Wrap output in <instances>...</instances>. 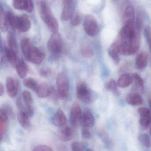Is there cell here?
I'll list each match as a JSON object with an SVG mask.
<instances>
[{
  "mask_svg": "<svg viewBox=\"0 0 151 151\" xmlns=\"http://www.w3.org/2000/svg\"><path fill=\"white\" fill-rule=\"evenodd\" d=\"M139 47L140 37L137 31L135 35L129 39L122 41L120 46V53L124 55H132L138 51Z\"/></svg>",
  "mask_w": 151,
  "mask_h": 151,
  "instance_id": "cell-1",
  "label": "cell"
},
{
  "mask_svg": "<svg viewBox=\"0 0 151 151\" xmlns=\"http://www.w3.org/2000/svg\"><path fill=\"white\" fill-rule=\"evenodd\" d=\"M41 18L45 22L49 29L53 33L58 32L59 24L47 5H43L40 8Z\"/></svg>",
  "mask_w": 151,
  "mask_h": 151,
  "instance_id": "cell-2",
  "label": "cell"
},
{
  "mask_svg": "<svg viewBox=\"0 0 151 151\" xmlns=\"http://www.w3.org/2000/svg\"><path fill=\"white\" fill-rule=\"evenodd\" d=\"M47 47L54 57H57L60 54L63 48L62 40L58 32L52 33L48 41Z\"/></svg>",
  "mask_w": 151,
  "mask_h": 151,
  "instance_id": "cell-3",
  "label": "cell"
},
{
  "mask_svg": "<svg viewBox=\"0 0 151 151\" xmlns=\"http://www.w3.org/2000/svg\"><path fill=\"white\" fill-rule=\"evenodd\" d=\"M56 83L59 96L61 99H66L69 94L70 86L68 79L64 73L60 72L58 74Z\"/></svg>",
  "mask_w": 151,
  "mask_h": 151,
  "instance_id": "cell-4",
  "label": "cell"
},
{
  "mask_svg": "<svg viewBox=\"0 0 151 151\" xmlns=\"http://www.w3.org/2000/svg\"><path fill=\"white\" fill-rule=\"evenodd\" d=\"M76 95L78 99L85 103H90L92 100L91 91L84 82H79L77 85Z\"/></svg>",
  "mask_w": 151,
  "mask_h": 151,
  "instance_id": "cell-5",
  "label": "cell"
},
{
  "mask_svg": "<svg viewBox=\"0 0 151 151\" xmlns=\"http://www.w3.org/2000/svg\"><path fill=\"white\" fill-rule=\"evenodd\" d=\"M85 31L89 36L93 37L98 34L99 31V26L95 18L91 15L86 17L84 22Z\"/></svg>",
  "mask_w": 151,
  "mask_h": 151,
  "instance_id": "cell-6",
  "label": "cell"
},
{
  "mask_svg": "<svg viewBox=\"0 0 151 151\" xmlns=\"http://www.w3.org/2000/svg\"><path fill=\"white\" fill-rule=\"evenodd\" d=\"M134 22L124 24L119 33V39L122 41L129 39L135 35L138 30L135 29Z\"/></svg>",
  "mask_w": 151,
  "mask_h": 151,
  "instance_id": "cell-7",
  "label": "cell"
},
{
  "mask_svg": "<svg viewBox=\"0 0 151 151\" xmlns=\"http://www.w3.org/2000/svg\"><path fill=\"white\" fill-rule=\"evenodd\" d=\"M139 115V123L142 129H147L151 124V114L150 110L144 107L139 108L137 110Z\"/></svg>",
  "mask_w": 151,
  "mask_h": 151,
  "instance_id": "cell-8",
  "label": "cell"
},
{
  "mask_svg": "<svg viewBox=\"0 0 151 151\" xmlns=\"http://www.w3.org/2000/svg\"><path fill=\"white\" fill-rule=\"evenodd\" d=\"M45 55L37 47L32 45L27 60L35 64H40L44 60Z\"/></svg>",
  "mask_w": 151,
  "mask_h": 151,
  "instance_id": "cell-9",
  "label": "cell"
},
{
  "mask_svg": "<svg viewBox=\"0 0 151 151\" xmlns=\"http://www.w3.org/2000/svg\"><path fill=\"white\" fill-rule=\"evenodd\" d=\"M82 114L81 107L78 103L75 102L70 109V121L73 126H76L81 123Z\"/></svg>",
  "mask_w": 151,
  "mask_h": 151,
  "instance_id": "cell-10",
  "label": "cell"
},
{
  "mask_svg": "<svg viewBox=\"0 0 151 151\" xmlns=\"http://www.w3.org/2000/svg\"><path fill=\"white\" fill-rule=\"evenodd\" d=\"M62 18L67 21L72 18L73 13V0H63Z\"/></svg>",
  "mask_w": 151,
  "mask_h": 151,
  "instance_id": "cell-11",
  "label": "cell"
},
{
  "mask_svg": "<svg viewBox=\"0 0 151 151\" xmlns=\"http://www.w3.org/2000/svg\"><path fill=\"white\" fill-rule=\"evenodd\" d=\"M122 41L120 39L115 41L109 47L108 49V54L112 58L116 64H117L120 61L119 53H120V46Z\"/></svg>",
  "mask_w": 151,
  "mask_h": 151,
  "instance_id": "cell-12",
  "label": "cell"
},
{
  "mask_svg": "<svg viewBox=\"0 0 151 151\" xmlns=\"http://www.w3.org/2000/svg\"><path fill=\"white\" fill-rule=\"evenodd\" d=\"M95 119L92 113L89 109H86L82 114L81 124L83 128H91L94 124Z\"/></svg>",
  "mask_w": 151,
  "mask_h": 151,
  "instance_id": "cell-13",
  "label": "cell"
},
{
  "mask_svg": "<svg viewBox=\"0 0 151 151\" xmlns=\"http://www.w3.org/2000/svg\"><path fill=\"white\" fill-rule=\"evenodd\" d=\"M7 92L9 97L14 98L18 93V84L16 80L12 77L7 78L6 82Z\"/></svg>",
  "mask_w": 151,
  "mask_h": 151,
  "instance_id": "cell-14",
  "label": "cell"
},
{
  "mask_svg": "<svg viewBox=\"0 0 151 151\" xmlns=\"http://www.w3.org/2000/svg\"><path fill=\"white\" fill-rule=\"evenodd\" d=\"M148 55L146 52H142L137 55L135 60V67L138 70L144 69L147 65Z\"/></svg>",
  "mask_w": 151,
  "mask_h": 151,
  "instance_id": "cell-15",
  "label": "cell"
},
{
  "mask_svg": "<svg viewBox=\"0 0 151 151\" xmlns=\"http://www.w3.org/2000/svg\"><path fill=\"white\" fill-rule=\"evenodd\" d=\"M67 117L63 111L59 109L56 111L53 118L54 124L58 127H63L67 123Z\"/></svg>",
  "mask_w": 151,
  "mask_h": 151,
  "instance_id": "cell-16",
  "label": "cell"
},
{
  "mask_svg": "<svg viewBox=\"0 0 151 151\" xmlns=\"http://www.w3.org/2000/svg\"><path fill=\"white\" fill-rule=\"evenodd\" d=\"M31 21L28 16L23 14L19 17L18 29L22 32H26L29 30L31 27Z\"/></svg>",
  "mask_w": 151,
  "mask_h": 151,
  "instance_id": "cell-17",
  "label": "cell"
},
{
  "mask_svg": "<svg viewBox=\"0 0 151 151\" xmlns=\"http://www.w3.org/2000/svg\"><path fill=\"white\" fill-rule=\"evenodd\" d=\"M73 137V131L69 126H63L59 131V138L63 142L69 141Z\"/></svg>",
  "mask_w": 151,
  "mask_h": 151,
  "instance_id": "cell-18",
  "label": "cell"
},
{
  "mask_svg": "<svg viewBox=\"0 0 151 151\" xmlns=\"http://www.w3.org/2000/svg\"><path fill=\"white\" fill-rule=\"evenodd\" d=\"M126 101L129 105L137 106L142 104L143 102L142 97L138 93L135 92L128 94L126 97Z\"/></svg>",
  "mask_w": 151,
  "mask_h": 151,
  "instance_id": "cell-19",
  "label": "cell"
},
{
  "mask_svg": "<svg viewBox=\"0 0 151 151\" xmlns=\"http://www.w3.org/2000/svg\"><path fill=\"white\" fill-rule=\"evenodd\" d=\"M135 12L133 7L129 6L126 8L122 16V22L124 24L128 23L133 22Z\"/></svg>",
  "mask_w": 151,
  "mask_h": 151,
  "instance_id": "cell-20",
  "label": "cell"
},
{
  "mask_svg": "<svg viewBox=\"0 0 151 151\" xmlns=\"http://www.w3.org/2000/svg\"><path fill=\"white\" fill-rule=\"evenodd\" d=\"M133 81V76L129 74H122L118 78L117 85L121 88H125L130 85Z\"/></svg>",
  "mask_w": 151,
  "mask_h": 151,
  "instance_id": "cell-21",
  "label": "cell"
},
{
  "mask_svg": "<svg viewBox=\"0 0 151 151\" xmlns=\"http://www.w3.org/2000/svg\"><path fill=\"white\" fill-rule=\"evenodd\" d=\"M29 117L24 111L20 110L17 114V119L21 126L25 129L29 128L31 126V122Z\"/></svg>",
  "mask_w": 151,
  "mask_h": 151,
  "instance_id": "cell-22",
  "label": "cell"
},
{
  "mask_svg": "<svg viewBox=\"0 0 151 151\" xmlns=\"http://www.w3.org/2000/svg\"><path fill=\"white\" fill-rule=\"evenodd\" d=\"M50 91L51 87L46 83H43L39 85L38 87L36 92L39 97L41 98H45L49 96Z\"/></svg>",
  "mask_w": 151,
  "mask_h": 151,
  "instance_id": "cell-23",
  "label": "cell"
},
{
  "mask_svg": "<svg viewBox=\"0 0 151 151\" xmlns=\"http://www.w3.org/2000/svg\"><path fill=\"white\" fill-rule=\"evenodd\" d=\"M17 74L21 78H24L27 76L28 69L27 65L22 60L20 59L15 67Z\"/></svg>",
  "mask_w": 151,
  "mask_h": 151,
  "instance_id": "cell-24",
  "label": "cell"
},
{
  "mask_svg": "<svg viewBox=\"0 0 151 151\" xmlns=\"http://www.w3.org/2000/svg\"><path fill=\"white\" fill-rule=\"evenodd\" d=\"M6 54L9 61L12 64V66L15 68L20 59L17 55V53L12 51L9 48L6 49Z\"/></svg>",
  "mask_w": 151,
  "mask_h": 151,
  "instance_id": "cell-25",
  "label": "cell"
},
{
  "mask_svg": "<svg viewBox=\"0 0 151 151\" xmlns=\"http://www.w3.org/2000/svg\"><path fill=\"white\" fill-rule=\"evenodd\" d=\"M32 45L30 40L28 38H24L21 41V48H22L23 54L26 60L28 58L29 52Z\"/></svg>",
  "mask_w": 151,
  "mask_h": 151,
  "instance_id": "cell-26",
  "label": "cell"
},
{
  "mask_svg": "<svg viewBox=\"0 0 151 151\" xmlns=\"http://www.w3.org/2000/svg\"><path fill=\"white\" fill-rule=\"evenodd\" d=\"M7 15L5 14L2 7L0 8V27L2 31L5 32L8 29Z\"/></svg>",
  "mask_w": 151,
  "mask_h": 151,
  "instance_id": "cell-27",
  "label": "cell"
},
{
  "mask_svg": "<svg viewBox=\"0 0 151 151\" xmlns=\"http://www.w3.org/2000/svg\"><path fill=\"white\" fill-rule=\"evenodd\" d=\"M81 52L82 55L85 58H89L93 54V49L88 43H83L81 47Z\"/></svg>",
  "mask_w": 151,
  "mask_h": 151,
  "instance_id": "cell-28",
  "label": "cell"
},
{
  "mask_svg": "<svg viewBox=\"0 0 151 151\" xmlns=\"http://www.w3.org/2000/svg\"><path fill=\"white\" fill-rule=\"evenodd\" d=\"M133 81L135 82V86L136 90L139 91H143L144 89V83L141 77L137 73L132 75Z\"/></svg>",
  "mask_w": 151,
  "mask_h": 151,
  "instance_id": "cell-29",
  "label": "cell"
},
{
  "mask_svg": "<svg viewBox=\"0 0 151 151\" xmlns=\"http://www.w3.org/2000/svg\"><path fill=\"white\" fill-rule=\"evenodd\" d=\"M23 84L27 88L36 92L38 87L37 82L32 78H28L24 79Z\"/></svg>",
  "mask_w": 151,
  "mask_h": 151,
  "instance_id": "cell-30",
  "label": "cell"
},
{
  "mask_svg": "<svg viewBox=\"0 0 151 151\" xmlns=\"http://www.w3.org/2000/svg\"><path fill=\"white\" fill-rule=\"evenodd\" d=\"M8 21L11 27L14 29H18L19 17L15 16L11 13H8L7 14Z\"/></svg>",
  "mask_w": 151,
  "mask_h": 151,
  "instance_id": "cell-31",
  "label": "cell"
},
{
  "mask_svg": "<svg viewBox=\"0 0 151 151\" xmlns=\"http://www.w3.org/2000/svg\"><path fill=\"white\" fill-rule=\"evenodd\" d=\"M138 139L139 141L145 147H151V140L147 134L145 133L140 134L138 137Z\"/></svg>",
  "mask_w": 151,
  "mask_h": 151,
  "instance_id": "cell-32",
  "label": "cell"
},
{
  "mask_svg": "<svg viewBox=\"0 0 151 151\" xmlns=\"http://www.w3.org/2000/svg\"><path fill=\"white\" fill-rule=\"evenodd\" d=\"M7 43L9 49L17 53V47L15 40L12 33H9L7 36Z\"/></svg>",
  "mask_w": 151,
  "mask_h": 151,
  "instance_id": "cell-33",
  "label": "cell"
},
{
  "mask_svg": "<svg viewBox=\"0 0 151 151\" xmlns=\"http://www.w3.org/2000/svg\"><path fill=\"white\" fill-rule=\"evenodd\" d=\"M22 96L26 106H32L33 102V98L31 93L26 90L23 92Z\"/></svg>",
  "mask_w": 151,
  "mask_h": 151,
  "instance_id": "cell-34",
  "label": "cell"
},
{
  "mask_svg": "<svg viewBox=\"0 0 151 151\" xmlns=\"http://www.w3.org/2000/svg\"><path fill=\"white\" fill-rule=\"evenodd\" d=\"M106 88L109 91H111L112 92L114 93V94H118L116 84L114 79H111L106 84Z\"/></svg>",
  "mask_w": 151,
  "mask_h": 151,
  "instance_id": "cell-35",
  "label": "cell"
},
{
  "mask_svg": "<svg viewBox=\"0 0 151 151\" xmlns=\"http://www.w3.org/2000/svg\"><path fill=\"white\" fill-rule=\"evenodd\" d=\"M145 35L151 52V29L149 26H146L145 28Z\"/></svg>",
  "mask_w": 151,
  "mask_h": 151,
  "instance_id": "cell-36",
  "label": "cell"
},
{
  "mask_svg": "<svg viewBox=\"0 0 151 151\" xmlns=\"http://www.w3.org/2000/svg\"><path fill=\"white\" fill-rule=\"evenodd\" d=\"M71 24L73 26H78L81 23L82 21L81 15L78 13H76L71 18Z\"/></svg>",
  "mask_w": 151,
  "mask_h": 151,
  "instance_id": "cell-37",
  "label": "cell"
},
{
  "mask_svg": "<svg viewBox=\"0 0 151 151\" xmlns=\"http://www.w3.org/2000/svg\"><path fill=\"white\" fill-rule=\"evenodd\" d=\"M136 29L137 30H141L143 27V17L140 14H138L136 18V25H135Z\"/></svg>",
  "mask_w": 151,
  "mask_h": 151,
  "instance_id": "cell-38",
  "label": "cell"
},
{
  "mask_svg": "<svg viewBox=\"0 0 151 151\" xmlns=\"http://www.w3.org/2000/svg\"><path fill=\"white\" fill-rule=\"evenodd\" d=\"M26 0H14L13 6L17 9H24Z\"/></svg>",
  "mask_w": 151,
  "mask_h": 151,
  "instance_id": "cell-39",
  "label": "cell"
},
{
  "mask_svg": "<svg viewBox=\"0 0 151 151\" xmlns=\"http://www.w3.org/2000/svg\"><path fill=\"white\" fill-rule=\"evenodd\" d=\"M72 150L74 151H82L84 150L83 144L79 142H73L71 144Z\"/></svg>",
  "mask_w": 151,
  "mask_h": 151,
  "instance_id": "cell-40",
  "label": "cell"
},
{
  "mask_svg": "<svg viewBox=\"0 0 151 151\" xmlns=\"http://www.w3.org/2000/svg\"><path fill=\"white\" fill-rule=\"evenodd\" d=\"M7 122L0 120V134H1V139H2L7 129Z\"/></svg>",
  "mask_w": 151,
  "mask_h": 151,
  "instance_id": "cell-41",
  "label": "cell"
},
{
  "mask_svg": "<svg viewBox=\"0 0 151 151\" xmlns=\"http://www.w3.org/2000/svg\"><path fill=\"white\" fill-rule=\"evenodd\" d=\"M34 6L32 0H26L24 9L28 13H31L33 10Z\"/></svg>",
  "mask_w": 151,
  "mask_h": 151,
  "instance_id": "cell-42",
  "label": "cell"
},
{
  "mask_svg": "<svg viewBox=\"0 0 151 151\" xmlns=\"http://www.w3.org/2000/svg\"><path fill=\"white\" fill-rule=\"evenodd\" d=\"M33 151H52V149L49 146L45 145H39L34 147Z\"/></svg>",
  "mask_w": 151,
  "mask_h": 151,
  "instance_id": "cell-43",
  "label": "cell"
},
{
  "mask_svg": "<svg viewBox=\"0 0 151 151\" xmlns=\"http://www.w3.org/2000/svg\"><path fill=\"white\" fill-rule=\"evenodd\" d=\"M82 137L86 139H89L91 137V132L88 128H83L81 132Z\"/></svg>",
  "mask_w": 151,
  "mask_h": 151,
  "instance_id": "cell-44",
  "label": "cell"
},
{
  "mask_svg": "<svg viewBox=\"0 0 151 151\" xmlns=\"http://www.w3.org/2000/svg\"><path fill=\"white\" fill-rule=\"evenodd\" d=\"M58 95L59 94H57V92L55 90L54 88L51 87V91L48 97H50V99L56 101L58 100Z\"/></svg>",
  "mask_w": 151,
  "mask_h": 151,
  "instance_id": "cell-45",
  "label": "cell"
},
{
  "mask_svg": "<svg viewBox=\"0 0 151 151\" xmlns=\"http://www.w3.org/2000/svg\"><path fill=\"white\" fill-rule=\"evenodd\" d=\"M51 73V70L48 68H43L40 70V75L42 76H48Z\"/></svg>",
  "mask_w": 151,
  "mask_h": 151,
  "instance_id": "cell-46",
  "label": "cell"
},
{
  "mask_svg": "<svg viewBox=\"0 0 151 151\" xmlns=\"http://www.w3.org/2000/svg\"><path fill=\"white\" fill-rule=\"evenodd\" d=\"M4 86L2 84V83H0V96H2L4 94Z\"/></svg>",
  "mask_w": 151,
  "mask_h": 151,
  "instance_id": "cell-47",
  "label": "cell"
},
{
  "mask_svg": "<svg viewBox=\"0 0 151 151\" xmlns=\"http://www.w3.org/2000/svg\"><path fill=\"white\" fill-rule=\"evenodd\" d=\"M149 104L151 110V98H150V99H149Z\"/></svg>",
  "mask_w": 151,
  "mask_h": 151,
  "instance_id": "cell-48",
  "label": "cell"
},
{
  "mask_svg": "<svg viewBox=\"0 0 151 151\" xmlns=\"http://www.w3.org/2000/svg\"><path fill=\"white\" fill-rule=\"evenodd\" d=\"M149 133H150V135H151V127L150 128V130H149Z\"/></svg>",
  "mask_w": 151,
  "mask_h": 151,
  "instance_id": "cell-49",
  "label": "cell"
}]
</instances>
